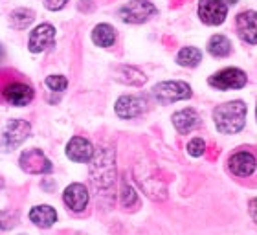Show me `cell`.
Here are the masks:
<instances>
[{
  "label": "cell",
  "instance_id": "28",
  "mask_svg": "<svg viewBox=\"0 0 257 235\" xmlns=\"http://www.w3.org/2000/svg\"><path fill=\"white\" fill-rule=\"evenodd\" d=\"M90 2H92V0H79V10L81 11H88V10H90Z\"/></svg>",
  "mask_w": 257,
  "mask_h": 235
},
{
  "label": "cell",
  "instance_id": "12",
  "mask_svg": "<svg viewBox=\"0 0 257 235\" xmlns=\"http://www.w3.org/2000/svg\"><path fill=\"white\" fill-rule=\"evenodd\" d=\"M63 200L72 211L79 213V211H83L86 208V204H88V191H86V187L83 184H72V186H68L64 189Z\"/></svg>",
  "mask_w": 257,
  "mask_h": 235
},
{
  "label": "cell",
  "instance_id": "27",
  "mask_svg": "<svg viewBox=\"0 0 257 235\" xmlns=\"http://www.w3.org/2000/svg\"><path fill=\"white\" fill-rule=\"evenodd\" d=\"M66 2H68V0H44L46 8H48V10H52V11L63 10L64 6H66Z\"/></svg>",
  "mask_w": 257,
  "mask_h": 235
},
{
  "label": "cell",
  "instance_id": "17",
  "mask_svg": "<svg viewBox=\"0 0 257 235\" xmlns=\"http://www.w3.org/2000/svg\"><path fill=\"white\" fill-rule=\"evenodd\" d=\"M30 220L35 222L37 226H41V228H50L57 220V213H55L54 208L43 204V206H35L30 211Z\"/></svg>",
  "mask_w": 257,
  "mask_h": 235
},
{
  "label": "cell",
  "instance_id": "13",
  "mask_svg": "<svg viewBox=\"0 0 257 235\" xmlns=\"http://www.w3.org/2000/svg\"><path fill=\"white\" fill-rule=\"evenodd\" d=\"M255 24H257V15L255 11H244L237 17V32H239V37L248 44H255L257 41V32H255Z\"/></svg>",
  "mask_w": 257,
  "mask_h": 235
},
{
  "label": "cell",
  "instance_id": "4",
  "mask_svg": "<svg viewBox=\"0 0 257 235\" xmlns=\"http://www.w3.org/2000/svg\"><path fill=\"white\" fill-rule=\"evenodd\" d=\"M156 13V8L147 0H131L119 10V17L128 24H142Z\"/></svg>",
  "mask_w": 257,
  "mask_h": 235
},
{
  "label": "cell",
  "instance_id": "31",
  "mask_svg": "<svg viewBox=\"0 0 257 235\" xmlns=\"http://www.w3.org/2000/svg\"><path fill=\"white\" fill-rule=\"evenodd\" d=\"M4 57V48H2V44H0V59Z\"/></svg>",
  "mask_w": 257,
  "mask_h": 235
},
{
  "label": "cell",
  "instance_id": "24",
  "mask_svg": "<svg viewBox=\"0 0 257 235\" xmlns=\"http://www.w3.org/2000/svg\"><path fill=\"white\" fill-rule=\"evenodd\" d=\"M121 204H123L125 208H131L136 204V193L131 186H128V182L123 180L121 182Z\"/></svg>",
  "mask_w": 257,
  "mask_h": 235
},
{
  "label": "cell",
  "instance_id": "18",
  "mask_svg": "<svg viewBox=\"0 0 257 235\" xmlns=\"http://www.w3.org/2000/svg\"><path fill=\"white\" fill-rule=\"evenodd\" d=\"M92 41L97 44V46H101V48H108V46H112L114 41H116V32H114L112 26H108V24H97L94 28V32H92Z\"/></svg>",
  "mask_w": 257,
  "mask_h": 235
},
{
  "label": "cell",
  "instance_id": "2",
  "mask_svg": "<svg viewBox=\"0 0 257 235\" xmlns=\"http://www.w3.org/2000/svg\"><path fill=\"white\" fill-rule=\"evenodd\" d=\"M213 120L217 131L222 134L239 133L246 123V105L242 101H230L213 110Z\"/></svg>",
  "mask_w": 257,
  "mask_h": 235
},
{
  "label": "cell",
  "instance_id": "20",
  "mask_svg": "<svg viewBox=\"0 0 257 235\" xmlns=\"http://www.w3.org/2000/svg\"><path fill=\"white\" fill-rule=\"evenodd\" d=\"M118 79L121 81V83L140 86L147 81V77H145L138 68H134V66H121V68L118 70Z\"/></svg>",
  "mask_w": 257,
  "mask_h": 235
},
{
  "label": "cell",
  "instance_id": "15",
  "mask_svg": "<svg viewBox=\"0 0 257 235\" xmlns=\"http://www.w3.org/2000/svg\"><path fill=\"white\" fill-rule=\"evenodd\" d=\"M230 169L233 175L237 176H250L255 171V158L250 153H235V155L230 158Z\"/></svg>",
  "mask_w": 257,
  "mask_h": 235
},
{
  "label": "cell",
  "instance_id": "22",
  "mask_svg": "<svg viewBox=\"0 0 257 235\" xmlns=\"http://www.w3.org/2000/svg\"><path fill=\"white\" fill-rule=\"evenodd\" d=\"M33 19H35V15H33L32 10H15L11 13L10 22L11 26L17 28V30H24V28H28L32 24Z\"/></svg>",
  "mask_w": 257,
  "mask_h": 235
},
{
  "label": "cell",
  "instance_id": "21",
  "mask_svg": "<svg viewBox=\"0 0 257 235\" xmlns=\"http://www.w3.org/2000/svg\"><path fill=\"white\" fill-rule=\"evenodd\" d=\"M177 61L178 64H182V66H197L200 61H202V52L198 48H193V46H188V48H182L178 52L177 55Z\"/></svg>",
  "mask_w": 257,
  "mask_h": 235
},
{
  "label": "cell",
  "instance_id": "25",
  "mask_svg": "<svg viewBox=\"0 0 257 235\" xmlns=\"http://www.w3.org/2000/svg\"><path fill=\"white\" fill-rule=\"evenodd\" d=\"M46 86H48L50 90L61 92L68 86V79L63 77V75H48L46 77Z\"/></svg>",
  "mask_w": 257,
  "mask_h": 235
},
{
  "label": "cell",
  "instance_id": "16",
  "mask_svg": "<svg viewBox=\"0 0 257 235\" xmlns=\"http://www.w3.org/2000/svg\"><path fill=\"white\" fill-rule=\"evenodd\" d=\"M173 123L180 134H188L191 133L193 129L198 125V114L197 110L193 108H184V110H178L175 116H173Z\"/></svg>",
  "mask_w": 257,
  "mask_h": 235
},
{
  "label": "cell",
  "instance_id": "30",
  "mask_svg": "<svg viewBox=\"0 0 257 235\" xmlns=\"http://www.w3.org/2000/svg\"><path fill=\"white\" fill-rule=\"evenodd\" d=\"M222 2H224V4H235L237 0H222Z\"/></svg>",
  "mask_w": 257,
  "mask_h": 235
},
{
  "label": "cell",
  "instance_id": "19",
  "mask_svg": "<svg viewBox=\"0 0 257 235\" xmlns=\"http://www.w3.org/2000/svg\"><path fill=\"white\" fill-rule=\"evenodd\" d=\"M208 52L213 57H226L231 52V43L224 35H213L208 43Z\"/></svg>",
  "mask_w": 257,
  "mask_h": 235
},
{
  "label": "cell",
  "instance_id": "14",
  "mask_svg": "<svg viewBox=\"0 0 257 235\" xmlns=\"http://www.w3.org/2000/svg\"><path fill=\"white\" fill-rule=\"evenodd\" d=\"M92 153H94L92 144L81 136L72 138L66 145V156L74 162H88L92 158Z\"/></svg>",
  "mask_w": 257,
  "mask_h": 235
},
{
  "label": "cell",
  "instance_id": "9",
  "mask_svg": "<svg viewBox=\"0 0 257 235\" xmlns=\"http://www.w3.org/2000/svg\"><path fill=\"white\" fill-rule=\"evenodd\" d=\"M147 110V99L142 96H121L116 101V114L123 120L140 116Z\"/></svg>",
  "mask_w": 257,
  "mask_h": 235
},
{
  "label": "cell",
  "instance_id": "23",
  "mask_svg": "<svg viewBox=\"0 0 257 235\" xmlns=\"http://www.w3.org/2000/svg\"><path fill=\"white\" fill-rule=\"evenodd\" d=\"M19 222V213L11 209H2L0 211V230H11Z\"/></svg>",
  "mask_w": 257,
  "mask_h": 235
},
{
  "label": "cell",
  "instance_id": "10",
  "mask_svg": "<svg viewBox=\"0 0 257 235\" xmlns=\"http://www.w3.org/2000/svg\"><path fill=\"white\" fill-rule=\"evenodd\" d=\"M55 41V28L50 26V24H41L32 32L30 35V41H28V46L33 54H39V52H44V50L52 46Z\"/></svg>",
  "mask_w": 257,
  "mask_h": 235
},
{
  "label": "cell",
  "instance_id": "26",
  "mask_svg": "<svg viewBox=\"0 0 257 235\" xmlns=\"http://www.w3.org/2000/svg\"><path fill=\"white\" fill-rule=\"evenodd\" d=\"M204 149H206V144L200 138H193L188 144V153L191 156H202Z\"/></svg>",
  "mask_w": 257,
  "mask_h": 235
},
{
  "label": "cell",
  "instance_id": "1",
  "mask_svg": "<svg viewBox=\"0 0 257 235\" xmlns=\"http://www.w3.org/2000/svg\"><path fill=\"white\" fill-rule=\"evenodd\" d=\"M90 178L97 191H108L116 182V156L110 147H101L92 153Z\"/></svg>",
  "mask_w": 257,
  "mask_h": 235
},
{
  "label": "cell",
  "instance_id": "5",
  "mask_svg": "<svg viewBox=\"0 0 257 235\" xmlns=\"http://www.w3.org/2000/svg\"><path fill=\"white\" fill-rule=\"evenodd\" d=\"M30 136V123L24 120H11L6 127L2 138H0V145L6 151L17 149L19 145H22L26 142V138Z\"/></svg>",
  "mask_w": 257,
  "mask_h": 235
},
{
  "label": "cell",
  "instance_id": "11",
  "mask_svg": "<svg viewBox=\"0 0 257 235\" xmlns=\"http://www.w3.org/2000/svg\"><path fill=\"white\" fill-rule=\"evenodd\" d=\"M2 96L8 103L15 105V107H24L33 99L32 86L24 85V83H10L2 88Z\"/></svg>",
  "mask_w": 257,
  "mask_h": 235
},
{
  "label": "cell",
  "instance_id": "6",
  "mask_svg": "<svg viewBox=\"0 0 257 235\" xmlns=\"http://www.w3.org/2000/svg\"><path fill=\"white\" fill-rule=\"evenodd\" d=\"M246 74L239 68H226L220 70L219 74L211 75L208 83L219 90H233V88H242L246 85Z\"/></svg>",
  "mask_w": 257,
  "mask_h": 235
},
{
  "label": "cell",
  "instance_id": "3",
  "mask_svg": "<svg viewBox=\"0 0 257 235\" xmlns=\"http://www.w3.org/2000/svg\"><path fill=\"white\" fill-rule=\"evenodd\" d=\"M156 101L162 105H171L180 99H189L191 97V88L184 81H164L153 88Z\"/></svg>",
  "mask_w": 257,
  "mask_h": 235
},
{
  "label": "cell",
  "instance_id": "7",
  "mask_svg": "<svg viewBox=\"0 0 257 235\" xmlns=\"http://www.w3.org/2000/svg\"><path fill=\"white\" fill-rule=\"evenodd\" d=\"M228 15V6L222 0H200L198 4V17L204 24L217 26L222 24Z\"/></svg>",
  "mask_w": 257,
  "mask_h": 235
},
{
  "label": "cell",
  "instance_id": "8",
  "mask_svg": "<svg viewBox=\"0 0 257 235\" xmlns=\"http://www.w3.org/2000/svg\"><path fill=\"white\" fill-rule=\"evenodd\" d=\"M21 167L26 173H32V175H44V173H50L54 169L52 162L44 156L41 149H30L26 153H22Z\"/></svg>",
  "mask_w": 257,
  "mask_h": 235
},
{
  "label": "cell",
  "instance_id": "29",
  "mask_svg": "<svg viewBox=\"0 0 257 235\" xmlns=\"http://www.w3.org/2000/svg\"><path fill=\"white\" fill-rule=\"evenodd\" d=\"M250 211H252V219L255 220V198L250 200Z\"/></svg>",
  "mask_w": 257,
  "mask_h": 235
}]
</instances>
